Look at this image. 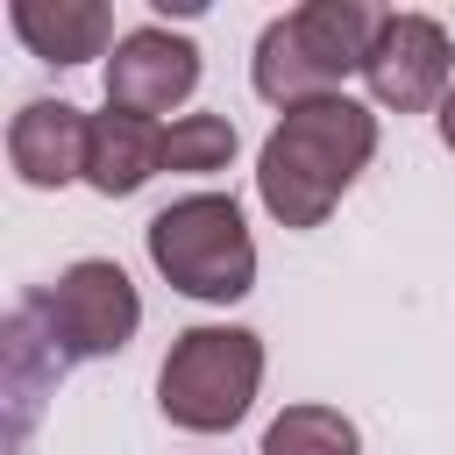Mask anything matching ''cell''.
<instances>
[{
  "instance_id": "cell-1",
  "label": "cell",
  "mask_w": 455,
  "mask_h": 455,
  "mask_svg": "<svg viewBox=\"0 0 455 455\" xmlns=\"http://www.w3.org/2000/svg\"><path fill=\"white\" fill-rule=\"evenodd\" d=\"M370 156H377V114L370 107H355L348 92L306 100V107H284V121L263 135L256 192H263L270 220L320 228Z\"/></svg>"
},
{
  "instance_id": "cell-2",
  "label": "cell",
  "mask_w": 455,
  "mask_h": 455,
  "mask_svg": "<svg viewBox=\"0 0 455 455\" xmlns=\"http://www.w3.org/2000/svg\"><path fill=\"white\" fill-rule=\"evenodd\" d=\"M384 28V7L370 0H306L291 14H277L256 36V92L270 107H306V100H334L348 71L370 64V43Z\"/></svg>"
},
{
  "instance_id": "cell-3",
  "label": "cell",
  "mask_w": 455,
  "mask_h": 455,
  "mask_svg": "<svg viewBox=\"0 0 455 455\" xmlns=\"http://www.w3.org/2000/svg\"><path fill=\"white\" fill-rule=\"evenodd\" d=\"M149 263L171 277V291L206 299V306H228L256 284V242H249L242 206L228 192L171 199L149 220Z\"/></svg>"
},
{
  "instance_id": "cell-13",
  "label": "cell",
  "mask_w": 455,
  "mask_h": 455,
  "mask_svg": "<svg viewBox=\"0 0 455 455\" xmlns=\"http://www.w3.org/2000/svg\"><path fill=\"white\" fill-rule=\"evenodd\" d=\"M441 142L455 149V85H448V100H441Z\"/></svg>"
},
{
  "instance_id": "cell-9",
  "label": "cell",
  "mask_w": 455,
  "mask_h": 455,
  "mask_svg": "<svg viewBox=\"0 0 455 455\" xmlns=\"http://www.w3.org/2000/svg\"><path fill=\"white\" fill-rule=\"evenodd\" d=\"M156 171H164V128H156L149 114H128V107L92 114V135H85V185H92V192L128 199V192H142Z\"/></svg>"
},
{
  "instance_id": "cell-8",
  "label": "cell",
  "mask_w": 455,
  "mask_h": 455,
  "mask_svg": "<svg viewBox=\"0 0 455 455\" xmlns=\"http://www.w3.org/2000/svg\"><path fill=\"white\" fill-rule=\"evenodd\" d=\"M85 135H92V114H78L71 100H28L7 121V164L21 185L57 192V185L85 178Z\"/></svg>"
},
{
  "instance_id": "cell-10",
  "label": "cell",
  "mask_w": 455,
  "mask_h": 455,
  "mask_svg": "<svg viewBox=\"0 0 455 455\" xmlns=\"http://www.w3.org/2000/svg\"><path fill=\"white\" fill-rule=\"evenodd\" d=\"M14 36L43 64H85V57L107 50L114 14L100 0H14Z\"/></svg>"
},
{
  "instance_id": "cell-4",
  "label": "cell",
  "mask_w": 455,
  "mask_h": 455,
  "mask_svg": "<svg viewBox=\"0 0 455 455\" xmlns=\"http://www.w3.org/2000/svg\"><path fill=\"white\" fill-rule=\"evenodd\" d=\"M263 384V341L249 327H185L156 370V405L185 434H228Z\"/></svg>"
},
{
  "instance_id": "cell-5",
  "label": "cell",
  "mask_w": 455,
  "mask_h": 455,
  "mask_svg": "<svg viewBox=\"0 0 455 455\" xmlns=\"http://www.w3.org/2000/svg\"><path fill=\"white\" fill-rule=\"evenodd\" d=\"M21 320L43 327L57 370H64V363H85V355H114V348H128V334L142 327V299H135V284H128L121 263L85 256V263H71L50 291L21 299Z\"/></svg>"
},
{
  "instance_id": "cell-12",
  "label": "cell",
  "mask_w": 455,
  "mask_h": 455,
  "mask_svg": "<svg viewBox=\"0 0 455 455\" xmlns=\"http://www.w3.org/2000/svg\"><path fill=\"white\" fill-rule=\"evenodd\" d=\"M228 156H235V121H220V114H185V121H171L164 128V171H228Z\"/></svg>"
},
{
  "instance_id": "cell-11",
  "label": "cell",
  "mask_w": 455,
  "mask_h": 455,
  "mask_svg": "<svg viewBox=\"0 0 455 455\" xmlns=\"http://www.w3.org/2000/svg\"><path fill=\"white\" fill-rule=\"evenodd\" d=\"M263 455H363L355 419L334 405H284L263 434Z\"/></svg>"
},
{
  "instance_id": "cell-6",
  "label": "cell",
  "mask_w": 455,
  "mask_h": 455,
  "mask_svg": "<svg viewBox=\"0 0 455 455\" xmlns=\"http://www.w3.org/2000/svg\"><path fill=\"white\" fill-rule=\"evenodd\" d=\"M363 78H370L377 107H398V114H427V107H441L448 85H455L448 28H441L434 14H384Z\"/></svg>"
},
{
  "instance_id": "cell-7",
  "label": "cell",
  "mask_w": 455,
  "mask_h": 455,
  "mask_svg": "<svg viewBox=\"0 0 455 455\" xmlns=\"http://www.w3.org/2000/svg\"><path fill=\"white\" fill-rule=\"evenodd\" d=\"M199 85V43L171 36V28H128L107 57V107L128 114H171L178 100H192Z\"/></svg>"
}]
</instances>
